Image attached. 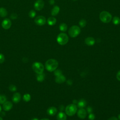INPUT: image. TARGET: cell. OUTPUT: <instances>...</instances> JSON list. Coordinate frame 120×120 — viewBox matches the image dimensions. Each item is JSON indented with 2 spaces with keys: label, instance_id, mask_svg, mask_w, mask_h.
I'll list each match as a JSON object with an SVG mask.
<instances>
[{
  "label": "cell",
  "instance_id": "6da1fadb",
  "mask_svg": "<svg viewBox=\"0 0 120 120\" xmlns=\"http://www.w3.org/2000/svg\"><path fill=\"white\" fill-rule=\"evenodd\" d=\"M58 65V62L56 60L51 59L46 61L45 63V67L48 71L52 72L56 69Z\"/></svg>",
  "mask_w": 120,
  "mask_h": 120
},
{
  "label": "cell",
  "instance_id": "7a4b0ae2",
  "mask_svg": "<svg viewBox=\"0 0 120 120\" xmlns=\"http://www.w3.org/2000/svg\"><path fill=\"white\" fill-rule=\"evenodd\" d=\"M99 19L102 22L105 23H109L112 19L111 14L106 11H102L99 14Z\"/></svg>",
  "mask_w": 120,
  "mask_h": 120
},
{
  "label": "cell",
  "instance_id": "3957f363",
  "mask_svg": "<svg viewBox=\"0 0 120 120\" xmlns=\"http://www.w3.org/2000/svg\"><path fill=\"white\" fill-rule=\"evenodd\" d=\"M81 32L80 27L77 25H73L69 29L68 33L71 38H75L78 36Z\"/></svg>",
  "mask_w": 120,
  "mask_h": 120
},
{
  "label": "cell",
  "instance_id": "277c9868",
  "mask_svg": "<svg viewBox=\"0 0 120 120\" xmlns=\"http://www.w3.org/2000/svg\"><path fill=\"white\" fill-rule=\"evenodd\" d=\"M68 36L65 33H60L57 37V41L60 45H65L68 41Z\"/></svg>",
  "mask_w": 120,
  "mask_h": 120
},
{
  "label": "cell",
  "instance_id": "5b68a950",
  "mask_svg": "<svg viewBox=\"0 0 120 120\" xmlns=\"http://www.w3.org/2000/svg\"><path fill=\"white\" fill-rule=\"evenodd\" d=\"M77 112V106L74 104H72L67 105L65 109L66 113L70 116L75 114Z\"/></svg>",
  "mask_w": 120,
  "mask_h": 120
},
{
  "label": "cell",
  "instance_id": "8992f818",
  "mask_svg": "<svg viewBox=\"0 0 120 120\" xmlns=\"http://www.w3.org/2000/svg\"><path fill=\"white\" fill-rule=\"evenodd\" d=\"M32 68L34 72L37 74H41L43 73L44 66L40 62H35L32 65Z\"/></svg>",
  "mask_w": 120,
  "mask_h": 120
},
{
  "label": "cell",
  "instance_id": "52a82bcc",
  "mask_svg": "<svg viewBox=\"0 0 120 120\" xmlns=\"http://www.w3.org/2000/svg\"><path fill=\"white\" fill-rule=\"evenodd\" d=\"M46 22L45 17L42 15L38 16L34 19L35 23L38 26H43L45 24Z\"/></svg>",
  "mask_w": 120,
  "mask_h": 120
},
{
  "label": "cell",
  "instance_id": "ba28073f",
  "mask_svg": "<svg viewBox=\"0 0 120 120\" xmlns=\"http://www.w3.org/2000/svg\"><path fill=\"white\" fill-rule=\"evenodd\" d=\"M44 7V1L43 0H37L34 4V7L35 10L40 11Z\"/></svg>",
  "mask_w": 120,
  "mask_h": 120
},
{
  "label": "cell",
  "instance_id": "9c48e42d",
  "mask_svg": "<svg viewBox=\"0 0 120 120\" xmlns=\"http://www.w3.org/2000/svg\"><path fill=\"white\" fill-rule=\"evenodd\" d=\"M12 25L11 21L9 19L5 18L1 22V26L5 30L9 29Z\"/></svg>",
  "mask_w": 120,
  "mask_h": 120
},
{
  "label": "cell",
  "instance_id": "30bf717a",
  "mask_svg": "<svg viewBox=\"0 0 120 120\" xmlns=\"http://www.w3.org/2000/svg\"><path fill=\"white\" fill-rule=\"evenodd\" d=\"M87 115V112L86 110L83 108H80L77 112L78 117L82 119L85 118Z\"/></svg>",
  "mask_w": 120,
  "mask_h": 120
},
{
  "label": "cell",
  "instance_id": "8fae6325",
  "mask_svg": "<svg viewBox=\"0 0 120 120\" xmlns=\"http://www.w3.org/2000/svg\"><path fill=\"white\" fill-rule=\"evenodd\" d=\"M13 107L12 103L10 101H6L4 104H3V109L6 111H8Z\"/></svg>",
  "mask_w": 120,
  "mask_h": 120
},
{
  "label": "cell",
  "instance_id": "7c38bea8",
  "mask_svg": "<svg viewBox=\"0 0 120 120\" xmlns=\"http://www.w3.org/2000/svg\"><path fill=\"white\" fill-rule=\"evenodd\" d=\"M85 43L88 46H92L95 43V40L92 37H87L85 39Z\"/></svg>",
  "mask_w": 120,
  "mask_h": 120
},
{
  "label": "cell",
  "instance_id": "4fadbf2b",
  "mask_svg": "<svg viewBox=\"0 0 120 120\" xmlns=\"http://www.w3.org/2000/svg\"><path fill=\"white\" fill-rule=\"evenodd\" d=\"M57 112V109L55 107L51 106L48 108L47 110V113L48 115L51 116L55 115Z\"/></svg>",
  "mask_w": 120,
  "mask_h": 120
},
{
  "label": "cell",
  "instance_id": "5bb4252c",
  "mask_svg": "<svg viewBox=\"0 0 120 120\" xmlns=\"http://www.w3.org/2000/svg\"><path fill=\"white\" fill-rule=\"evenodd\" d=\"M21 99V95L18 92H16L14 94L12 97V100L15 103H18Z\"/></svg>",
  "mask_w": 120,
  "mask_h": 120
},
{
  "label": "cell",
  "instance_id": "9a60e30c",
  "mask_svg": "<svg viewBox=\"0 0 120 120\" xmlns=\"http://www.w3.org/2000/svg\"><path fill=\"white\" fill-rule=\"evenodd\" d=\"M55 81L58 83H61L66 81V77L64 75H60L57 76L55 78Z\"/></svg>",
  "mask_w": 120,
  "mask_h": 120
},
{
  "label": "cell",
  "instance_id": "2e32d148",
  "mask_svg": "<svg viewBox=\"0 0 120 120\" xmlns=\"http://www.w3.org/2000/svg\"><path fill=\"white\" fill-rule=\"evenodd\" d=\"M60 10V7L58 6H54L51 11V15L52 16H56L59 13Z\"/></svg>",
  "mask_w": 120,
  "mask_h": 120
},
{
  "label": "cell",
  "instance_id": "e0dca14e",
  "mask_svg": "<svg viewBox=\"0 0 120 120\" xmlns=\"http://www.w3.org/2000/svg\"><path fill=\"white\" fill-rule=\"evenodd\" d=\"M56 22H57L56 19L53 16L49 17L47 20V22L48 24L50 26L54 25V24H55Z\"/></svg>",
  "mask_w": 120,
  "mask_h": 120
},
{
  "label": "cell",
  "instance_id": "ac0fdd59",
  "mask_svg": "<svg viewBox=\"0 0 120 120\" xmlns=\"http://www.w3.org/2000/svg\"><path fill=\"white\" fill-rule=\"evenodd\" d=\"M67 116L66 114L62 112H60L57 115V120H66Z\"/></svg>",
  "mask_w": 120,
  "mask_h": 120
},
{
  "label": "cell",
  "instance_id": "d6986e66",
  "mask_svg": "<svg viewBox=\"0 0 120 120\" xmlns=\"http://www.w3.org/2000/svg\"><path fill=\"white\" fill-rule=\"evenodd\" d=\"M87 105V102L84 99H80L77 104V106L80 108H83V107H85Z\"/></svg>",
  "mask_w": 120,
  "mask_h": 120
},
{
  "label": "cell",
  "instance_id": "ffe728a7",
  "mask_svg": "<svg viewBox=\"0 0 120 120\" xmlns=\"http://www.w3.org/2000/svg\"><path fill=\"white\" fill-rule=\"evenodd\" d=\"M8 14L7 10L6 8L3 7L0 8V16L1 17H5Z\"/></svg>",
  "mask_w": 120,
  "mask_h": 120
},
{
  "label": "cell",
  "instance_id": "44dd1931",
  "mask_svg": "<svg viewBox=\"0 0 120 120\" xmlns=\"http://www.w3.org/2000/svg\"><path fill=\"white\" fill-rule=\"evenodd\" d=\"M59 29L62 32H65L68 29V26L65 23H61L59 26Z\"/></svg>",
  "mask_w": 120,
  "mask_h": 120
},
{
  "label": "cell",
  "instance_id": "7402d4cb",
  "mask_svg": "<svg viewBox=\"0 0 120 120\" xmlns=\"http://www.w3.org/2000/svg\"><path fill=\"white\" fill-rule=\"evenodd\" d=\"M45 78V75L44 74L42 73L41 74H38V75L37 76V80L38 81L41 82H43Z\"/></svg>",
  "mask_w": 120,
  "mask_h": 120
},
{
  "label": "cell",
  "instance_id": "603a6c76",
  "mask_svg": "<svg viewBox=\"0 0 120 120\" xmlns=\"http://www.w3.org/2000/svg\"><path fill=\"white\" fill-rule=\"evenodd\" d=\"M112 23L114 25H118L120 23V18L118 16H114L112 18Z\"/></svg>",
  "mask_w": 120,
  "mask_h": 120
},
{
  "label": "cell",
  "instance_id": "cb8c5ba5",
  "mask_svg": "<svg viewBox=\"0 0 120 120\" xmlns=\"http://www.w3.org/2000/svg\"><path fill=\"white\" fill-rule=\"evenodd\" d=\"M23 100L25 101V102H28L30 100L31 97H30V95L29 94H25L23 96Z\"/></svg>",
  "mask_w": 120,
  "mask_h": 120
},
{
  "label": "cell",
  "instance_id": "d4e9b609",
  "mask_svg": "<svg viewBox=\"0 0 120 120\" xmlns=\"http://www.w3.org/2000/svg\"><path fill=\"white\" fill-rule=\"evenodd\" d=\"M87 24V22L84 19H81L79 22V26L81 27V28H83Z\"/></svg>",
  "mask_w": 120,
  "mask_h": 120
},
{
  "label": "cell",
  "instance_id": "484cf974",
  "mask_svg": "<svg viewBox=\"0 0 120 120\" xmlns=\"http://www.w3.org/2000/svg\"><path fill=\"white\" fill-rule=\"evenodd\" d=\"M7 101V98L4 95H0V104H4Z\"/></svg>",
  "mask_w": 120,
  "mask_h": 120
},
{
  "label": "cell",
  "instance_id": "4316f807",
  "mask_svg": "<svg viewBox=\"0 0 120 120\" xmlns=\"http://www.w3.org/2000/svg\"><path fill=\"white\" fill-rule=\"evenodd\" d=\"M29 16L30 18H34L35 17L36 15V13L34 10H31L29 12Z\"/></svg>",
  "mask_w": 120,
  "mask_h": 120
},
{
  "label": "cell",
  "instance_id": "83f0119b",
  "mask_svg": "<svg viewBox=\"0 0 120 120\" xmlns=\"http://www.w3.org/2000/svg\"><path fill=\"white\" fill-rule=\"evenodd\" d=\"M54 75L56 76L60 75H62V71L60 69H57V70L56 69L54 70Z\"/></svg>",
  "mask_w": 120,
  "mask_h": 120
},
{
  "label": "cell",
  "instance_id": "f1b7e54d",
  "mask_svg": "<svg viewBox=\"0 0 120 120\" xmlns=\"http://www.w3.org/2000/svg\"><path fill=\"white\" fill-rule=\"evenodd\" d=\"M16 87L13 84H11L9 86V90L11 91H15L16 90Z\"/></svg>",
  "mask_w": 120,
  "mask_h": 120
},
{
  "label": "cell",
  "instance_id": "f546056e",
  "mask_svg": "<svg viewBox=\"0 0 120 120\" xmlns=\"http://www.w3.org/2000/svg\"><path fill=\"white\" fill-rule=\"evenodd\" d=\"M18 16H17V15L15 13H12L11 14V15H10V17L11 19H13V20H15V19H16L17 18Z\"/></svg>",
  "mask_w": 120,
  "mask_h": 120
},
{
  "label": "cell",
  "instance_id": "4dcf8cb0",
  "mask_svg": "<svg viewBox=\"0 0 120 120\" xmlns=\"http://www.w3.org/2000/svg\"><path fill=\"white\" fill-rule=\"evenodd\" d=\"M95 115L92 113H90V114L88 116V119L90 120H94L95 119Z\"/></svg>",
  "mask_w": 120,
  "mask_h": 120
},
{
  "label": "cell",
  "instance_id": "1f68e13d",
  "mask_svg": "<svg viewBox=\"0 0 120 120\" xmlns=\"http://www.w3.org/2000/svg\"><path fill=\"white\" fill-rule=\"evenodd\" d=\"M5 57L2 53H0V63H2L4 61Z\"/></svg>",
  "mask_w": 120,
  "mask_h": 120
},
{
  "label": "cell",
  "instance_id": "d6a6232c",
  "mask_svg": "<svg viewBox=\"0 0 120 120\" xmlns=\"http://www.w3.org/2000/svg\"><path fill=\"white\" fill-rule=\"evenodd\" d=\"M92 110H93V109H92V107H90V106H88V107L87 108V111L88 113H89V114L92 112Z\"/></svg>",
  "mask_w": 120,
  "mask_h": 120
},
{
  "label": "cell",
  "instance_id": "836d02e7",
  "mask_svg": "<svg viewBox=\"0 0 120 120\" xmlns=\"http://www.w3.org/2000/svg\"><path fill=\"white\" fill-rule=\"evenodd\" d=\"M116 77H117V79L120 81V70L119 71L117 74V75H116Z\"/></svg>",
  "mask_w": 120,
  "mask_h": 120
},
{
  "label": "cell",
  "instance_id": "e575fe53",
  "mask_svg": "<svg viewBox=\"0 0 120 120\" xmlns=\"http://www.w3.org/2000/svg\"><path fill=\"white\" fill-rule=\"evenodd\" d=\"M108 120H118V119L115 117H112L108 119Z\"/></svg>",
  "mask_w": 120,
  "mask_h": 120
},
{
  "label": "cell",
  "instance_id": "d590c367",
  "mask_svg": "<svg viewBox=\"0 0 120 120\" xmlns=\"http://www.w3.org/2000/svg\"><path fill=\"white\" fill-rule=\"evenodd\" d=\"M49 3L50 5H53L55 3V1H54V0H49Z\"/></svg>",
  "mask_w": 120,
  "mask_h": 120
},
{
  "label": "cell",
  "instance_id": "8d00e7d4",
  "mask_svg": "<svg viewBox=\"0 0 120 120\" xmlns=\"http://www.w3.org/2000/svg\"><path fill=\"white\" fill-rule=\"evenodd\" d=\"M59 109H60V111H63V110H64V106L63 105H60V107H59Z\"/></svg>",
  "mask_w": 120,
  "mask_h": 120
},
{
  "label": "cell",
  "instance_id": "74e56055",
  "mask_svg": "<svg viewBox=\"0 0 120 120\" xmlns=\"http://www.w3.org/2000/svg\"><path fill=\"white\" fill-rule=\"evenodd\" d=\"M41 120H49V119H46V118H44V119H41Z\"/></svg>",
  "mask_w": 120,
  "mask_h": 120
},
{
  "label": "cell",
  "instance_id": "f35d334b",
  "mask_svg": "<svg viewBox=\"0 0 120 120\" xmlns=\"http://www.w3.org/2000/svg\"><path fill=\"white\" fill-rule=\"evenodd\" d=\"M118 119H119V120H120V114H119L118 115Z\"/></svg>",
  "mask_w": 120,
  "mask_h": 120
},
{
  "label": "cell",
  "instance_id": "ab89813d",
  "mask_svg": "<svg viewBox=\"0 0 120 120\" xmlns=\"http://www.w3.org/2000/svg\"><path fill=\"white\" fill-rule=\"evenodd\" d=\"M31 120H38L37 118H33V119H32Z\"/></svg>",
  "mask_w": 120,
  "mask_h": 120
},
{
  "label": "cell",
  "instance_id": "60d3db41",
  "mask_svg": "<svg viewBox=\"0 0 120 120\" xmlns=\"http://www.w3.org/2000/svg\"><path fill=\"white\" fill-rule=\"evenodd\" d=\"M1 106L0 105V112H1Z\"/></svg>",
  "mask_w": 120,
  "mask_h": 120
},
{
  "label": "cell",
  "instance_id": "b9f144b4",
  "mask_svg": "<svg viewBox=\"0 0 120 120\" xmlns=\"http://www.w3.org/2000/svg\"><path fill=\"white\" fill-rule=\"evenodd\" d=\"M0 120H3V119H2V118L0 116Z\"/></svg>",
  "mask_w": 120,
  "mask_h": 120
},
{
  "label": "cell",
  "instance_id": "7bdbcfd3",
  "mask_svg": "<svg viewBox=\"0 0 120 120\" xmlns=\"http://www.w3.org/2000/svg\"></svg>",
  "mask_w": 120,
  "mask_h": 120
}]
</instances>
